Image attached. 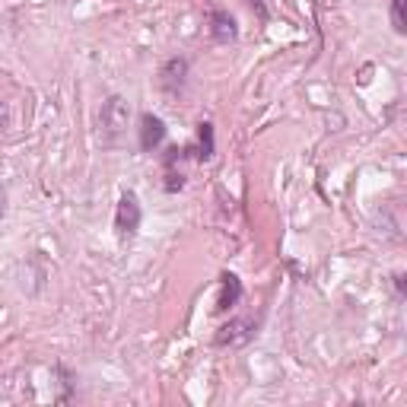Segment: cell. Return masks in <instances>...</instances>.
Masks as SVG:
<instances>
[{
  "label": "cell",
  "mask_w": 407,
  "mask_h": 407,
  "mask_svg": "<svg viewBox=\"0 0 407 407\" xmlns=\"http://www.w3.org/2000/svg\"><path fill=\"white\" fill-rule=\"evenodd\" d=\"M245 4H248L252 10H258L261 20H267V7H264V0H245Z\"/></svg>",
  "instance_id": "obj_10"
},
{
  "label": "cell",
  "mask_w": 407,
  "mask_h": 407,
  "mask_svg": "<svg viewBox=\"0 0 407 407\" xmlns=\"http://www.w3.org/2000/svg\"><path fill=\"white\" fill-rule=\"evenodd\" d=\"M141 200H137V194L134 191H124L118 200V214H115V226H118L121 235H134L137 229H141Z\"/></svg>",
  "instance_id": "obj_2"
},
{
  "label": "cell",
  "mask_w": 407,
  "mask_h": 407,
  "mask_svg": "<svg viewBox=\"0 0 407 407\" xmlns=\"http://www.w3.org/2000/svg\"><path fill=\"white\" fill-rule=\"evenodd\" d=\"M198 141H200V147H198V160L200 162H207V160H214V124L210 121H200L198 124Z\"/></svg>",
  "instance_id": "obj_8"
},
{
  "label": "cell",
  "mask_w": 407,
  "mask_h": 407,
  "mask_svg": "<svg viewBox=\"0 0 407 407\" xmlns=\"http://www.w3.org/2000/svg\"><path fill=\"white\" fill-rule=\"evenodd\" d=\"M404 7H407V0H392V26L398 35L407 32V16H404Z\"/></svg>",
  "instance_id": "obj_9"
},
{
  "label": "cell",
  "mask_w": 407,
  "mask_h": 407,
  "mask_svg": "<svg viewBox=\"0 0 407 407\" xmlns=\"http://www.w3.org/2000/svg\"><path fill=\"white\" fill-rule=\"evenodd\" d=\"M254 318H233L226 321V325L220 328V334H217V347H242V344H248L254 337Z\"/></svg>",
  "instance_id": "obj_3"
},
{
  "label": "cell",
  "mask_w": 407,
  "mask_h": 407,
  "mask_svg": "<svg viewBox=\"0 0 407 407\" xmlns=\"http://www.w3.org/2000/svg\"><path fill=\"white\" fill-rule=\"evenodd\" d=\"M242 299V280L235 274H223V296H220V309H233Z\"/></svg>",
  "instance_id": "obj_7"
},
{
  "label": "cell",
  "mask_w": 407,
  "mask_h": 407,
  "mask_svg": "<svg viewBox=\"0 0 407 407\" xmlns=\"http://www.w3.org/2000/svg\"><path fill=\"white\" fill-rule=\"evenodd\" d=\"M185 77H188V60L172 58V60H166L160 70V86L166 89V93H179V89L185 86Z\"/></svg>",
  "instance_id": "obj_5"
},
{
  "label": "cell",
  "mask_w": 407,
  "mask_h": 407,
  "mask_svg": "<svg viewBox=\"0 0 407 407\" xmlns=\"http://www.w3.org/2000/svg\"><path fill=\"white\" fill-rule=\"evenodd\" d=\"M127 121H131V108L121 96H112V99L102 105L99 112V131H102V143H118V137L127 131Z\"/></svg>",
  "instance_id": "obj_1"
},
{
  "label": "cell",
  "mask_w": 407,
  "mask_h": 407,
  "mask_svg": "<svg viewBox=\"0 0 407 407\" xmlns=\"http://www.w3.org/2000/svg\"><path fill=\"white\" fill-rule=\"evenodd\" d=\"M210 35H214V41H220V45H229V41L239 35L235 20L226 10H214V13H210Z\"/></svg>",
  "instance_id": "obj_6"
},
{
  "label": "cell",
  "mask_w": 407,
  "mask_h": 407,
  "mask_svg": "<svg viewBox=\"0 0 407 407\" xmlns=\"http://www.w3.org/2000/svg\"><path fill=\"white\" fill-rule=\"evenodd\" d=\"M162 141H166V121L153 112H143L141 115V150L153 153L156 147H162Z\"/></svg>",
  "instance_id": "obj_4"
}]
</instances>
